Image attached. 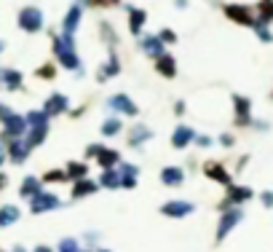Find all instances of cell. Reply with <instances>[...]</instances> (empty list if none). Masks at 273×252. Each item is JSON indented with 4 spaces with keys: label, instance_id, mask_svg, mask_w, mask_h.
Here are the masks:
<instances>
[{
    "label": "cell",
    "instance_id": "obj_3",
    "mask_svg": "<svg viewBox=\"0 0 273 252\" xmlns=\"http://www.w3.org/2000/svg\"><path fill=\"white\" fill-rule=\"evenodd\" d=\"M257 8H260V19L262 22H265V24L273 22V0H260Z\"/></svg>",
    "mask_w": 273,
    "mask_h": 252
},
{
    "label": "cell",
    "instance_id": "obj_8",
    "mask_svg": "<svg viewBox=\"0 0 273 252\" xmlns=\"http://www.w3.org/2000/svg\"><path fill=\"white\" fill-rule=\"evenodd\" d=\"M262 204H265V207H273V193H262Z\"/></svg>",
    "mask_w": 273,
    "mask_h": 252
},
{
    "label": "cell",
    "instance_id": "obj_4",
    "mask_svg": "<svg viewBox=\"0 0 273 252\" xmlns=\"http://www.w3.org/2000/svg\"><path fill=\"white\" fill-rule=\"evenodd\" d=\"M206 174L214 177V180H220V183H228V174H225L217 164H206Z\"/></svg>",
    "mask_w": 273,
    "mask_h": 252
},
{
    "label": "cell",
    "instance_id": "obj_7",
    "mask_svg": "<svg viewBox=\"0 0 273 252\" xmlns=\"http://www.w3.org/2000/svg\"><path fill=\"white\" fill-rule=\"evenodd\" d=\"M257 35H260L262 41H273V35L268 32V27H265V24H257Z\"/></svg>",
    "mask_w": 273,
    "mask_h": 252
},
{
    "label": "cell",
    "instance_id": "obj_5",
    "mask_svg": "<svg viewBox=\"0 0 273 252\" xmlns=\"http://www.w3.org/2000/svg\"><path fill=\"white\" fill-rule=\"evenodd\" d=\"M241 218V212H233V214H228V218L222 220V226H220V236H225V233H228V228L233 226V223H236Z\"/></svg>",
    "mask_w": 273,
    "mask_h": 252
},
{
    "label": "cell",
    "instance_id": "obj_2",
    "mask_svg": "<svg viewBox=\"0 0 273 252\" xmlns=\"http://www.w3.org/2000/svg\"><path fill=\"white\" fill-rule=\"evenodd\" d=\"M236 107H239V124L244 126V124L249 121V99L236 97Z\"/></svg>",
    "mask_w": 273,
    "mask_h": 252
},
{
    "label": "cell",
    "instance_id": "obj_6",
    "mask_svg": "<svg viewBox=\"0 0 273 252\" xmlns=\"http://www.w3.org/2000/svg\"><path fill=\"white\" fill-rule=\"evenodd\" d=\"M249 196H252L249 188H244V191L236 188V191H230V199H233V201H244V199H249Z\"/></svg>",
    "mask_w": 273,
    "mask_h": 252
},
{
    "label": "cell",
    "instance_id": "obj_1",
    "mask_svg": "<svg viewBox=\"0 0 273 252\" xmlns=\"http://www.w3.org/2000/svg\"><path fill=\"white\" fill-rule=\"evenodd\" d=\"M225 14H228L233 22H239V24H255V19H252V14H249L247 6H228V8H225Z\"/></svg>",
    "mask_w": 273,
    "mask_h": 252
}]
</instances>
